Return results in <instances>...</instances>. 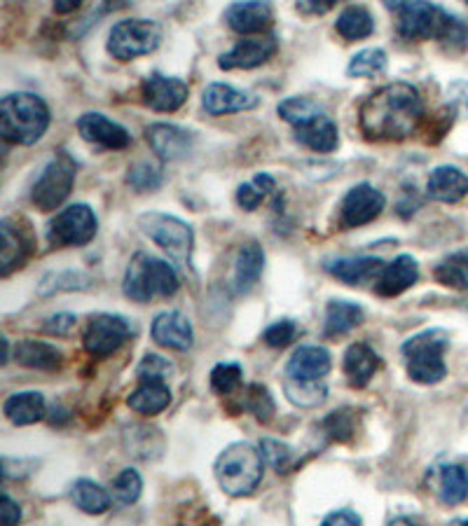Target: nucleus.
Listing matches in <instances>:
<instances>
[{
  "label": "nucleus",
  "instance_id": "nucleus-45",
  "mask_svg": "<svg viewBox=\"0 0 468 526\" xmlns=\"http://www.w3.org/2000/svg\"><path fill=\"white\" fill-rule=\"evenodd\" d=\"M127 185L136 192H155L162 185V171L150 162H139L129 166Z\"/></svg>",
  "mask_w": 468,
  "mask_h": 526
},
{
  "label": "nucleus",
  "instance_id": "nucleus-40",
  "mask_svg": "<svg viewBox=\"0 0 468 526\" xmlns=\"http://www.w3.org/2000/svg\"><path fill=\"white\" fill-rule=\"evenodd\" d=\"M284 391L286 398L298 407H319L328 398V389L321 382H298L286 377Z\"/></svg>",
  "mask_w": 468,
  "mask_h": 526
},
{
  "label": "nucleus",
  "instance_id": "nucleus-46",
  "mask_svg": "<svg viewBox=\"0 0 468 526\" xmlns=\"http://www.w3.org/2000/svg\"><path fill=\"white\" fill-rule=\"evenodd\" d=\"M323 431L330 440L335 442H347L354 438L356 433V419H354V412L351 410H337V412H330L326 419H323Z\"/></svg>",
  "mask_w": 468,
  "mask_h": 526
},
{
  "label": "nucleus",
  "instance_id": "nucleus-51",
  "mask_svg": "<svg viewBox=\"0 0 468 526\" xmlns=\"http://www.w3.org/2000/svg\"><path fill=\"white\" fill-rule=\"evenodd\" d=\"M321 526H363V519L354 510H335L323 519Z\"/></svg>",
  "mask_w": 468,
  "mask_h": 526
},
{
  "label": "nucleus",
  "instance_id": "nucleus-18",
  "mask_svg": "<svg viewBox=\"0 0 468 526\" xmlns=\"http://www.w3.org/2000/svg\"><path fill=\"white\" fill-rule=\"evenodd\" d=\"M333 368V356L319 344H305L293 351L286 363V377L298 382H321Z\"/></svg>",
  "mask_w": 468,
  "mask_h": 526
},
{
  "label": "nucleus",
  "instance_id": "nucleus-1",
  "mask_svg": "<svg viewBox=\"0 0 468 526\" xmlns=\"http://www.w3.org/2000/svg\"><path fill=\"white\" fill-rule=\"evenodd\" d=\"M424 117V99L410 82H391L370 94L359 110L361 131L370 141H403Z\"/></svg>",
  "mask_w": 468,
  "mask_h": 526
},
{
  "label": "nucleus",
  "instance_id": "nucleus-56",
  "mask_svg": "<svg viewBox=\"0 0 468 526\" xmlns=\"http://www.w3.org/2000/svg\"><path fill=\"white\" fill-rule=\"evenodd\" d=\"M389 526H419V524L410 517H396V519H391Z\"/></svg>",
  "mask_w": 468,
  "mask_h": 526
},
{
  "label": "nucleus",
  "instance_id": "nucleus-17",
  "mask_svg": "<svg viewBox=\"0 0 468 526\" xmlns=\"http://www.w3.org/2000/svg\"><path fill=\"white\" fill-rule=\"evenodd\" d=\"M258 103L260 99L256 94L227 85V82H211L202 94V108L213 117L246 113V110L258 108Z\"/></svg>",
  "mask_w": 468,
  "mask_h": 526
},
{
  "label": "nucleus",
  "instance_id": "nucleus-42",
  "mask_svg": "<svg viewBox=\"0 0 468 526\" xmlns=\"http://www.w3.org/2000/svg\"><path fill=\"white\" fill-rule=\"evenodd\" d=\"M113 498L120 505H132L141 498V491H143V480L139 475V470L134 468H125L120 475L113 480Z\"/></svg>",
  "mask_w": 468,
  "mask_h": 526
},
{
  "label": "nucleus",
  "instance_id": "nucleus-2",
  "mask_svg": "<svg viewBox=\"0 0 468 526\" xmlns=\"http://www.w3.org/2000/svg\"><path fill=\"white\" fill-rule=\"evenodd\" d=\"M52 115L38 94L15 92L0 101V134L5 143L33 145L47 134Z\"/></svg>",
  "mask_w": 468,
  "mask_h": 526
},
{
  "label": "nucleus",
  "instance_id": "nucleus-24",
  "mask_svg": "<svg viewBox=\"0 0 468 526\" xmlns=\"http://www.w3.org/2000/svg\"><path fill=\"white\" fill-rule=\"evenodd\" d=\"M0 237H3V248H0V274L10 276L15 269L24 267L26 258L31 253V241L26 239L24 230L5 218L0 223Z\"/></svg>",
  "mask_w": 468,
  "mask_h": 526
},
{
  "label": "nucleus",
  "instance_id": "nucleus-36",
  "mask_svg": "<svg viewBox=\"0 0 468 526\" xmlns=\"http://www.w3.org/2000/svg\"><path fill=\"white\" fill-rule=\"evenodd\" d=\"M387 64V52L380 50V47H368V50L356 52L349 59L347 75L349 78H377V75L387 71Z\"/></svg>",
  "mask_w": 468,
  "mask_h": 526
},
{
  "label": "nucleus",
  "instance_id": "nucleus-49",
  "mask_svg": "<svg viewBox=\"0 0 468 526\" xmlns=\"http://www.w3.org/2000/svg\"><path fill=\"white\" fill-rule=\"evenodd\" d=\"M438 43H443L450 52H461L468 45V24L464 19L450 15V22H447Z\"/></svg>",
  "mask_w": 468,
  "mask_h": 526
},
{
  "label": "nucleus",
  "instance_id": "nucleus-22",
  "mask_svg": "<svg viewBox=\"0 0 468 526\" xmlns=\"http://www.w3.org/2000/svg\"><path fill=\"white\" fill-rule=\"evenodd\" d=\"M419 279V265L412 255H398L384 267L380 279L375 281L377 295L382 297H396L412 288Z\"/></svg>",
  "mask_w": 468,
  "mask_h": 526
},
{
  "label": "nucleus",
  "instance_id": "nucleus-54",
  "mask_svg": "<svg viewBox=\"0 0 468 526\" xmlns=\"http://www.w3.org/2000/svg\"><path fill=\"white\" fill-rule=\"evenodd\" d=\"M330 10H333V0H321V3L305 0V3H298V12H302V15H326Z\"/></svg>",
  "mask_w": 468,
  "mask_h": 526
},
{
  "label": "nucleus",
  "instance_id": "nucleus-35",
  "mask_svg": "<svg viewBox=\"0 0 468 526\" xmlns=\"http://www.w3.org/2000/svg\"><path fill=\"white\" fill-rule=\"evenodd\" d=\"M440 501L447 505H459L468 496V470L464 466H445L438 477Z\"/></svg>",
  "mask_w": 468,
  "mask_h": 526
},
{
  "label": "nucleus",
  "instance_id": "nucleus-10",
  "mask_svg": "<svg viewBox=\"0 0 468 526\" xmlns=\"http://www.w3.org/2000/svg\"><path fill=\"white\" fill-rule=\"evenodd\" d=\"M96 232H99V218L92 206L73 204L61 209L50 220L47 239L57 248H80L87 246L96 237Z\"/></svg>",
  "mask_w": 468,
  "mask_h": 526
},
{
  "label": "nucleus",
  "instance_id": "nucleus-19",
  "mask_svg": "<svg viewBox=\"0 0 468 526\" xmlns=\"http://www.w3.org/2000/svg\"><path fill=\"white\" fill-rule=\"evenodd\" d=\"M150 335L157 344L171 351H190L195 344V330H192L190 318L176 309L162 311L153 321Z\"/></svg>",
  "mask_w": 468,
  "mask_h": 526
},
{
  "label": "nucleus",
  "instance_id": "nucleus-9",
  "mask_svg": "<svg viewBox=\"0 0 468 526\" xmlns=\"http://www.w3.org/2000/svg\"><path fill=\"white\" fill-rule=\"evenodd\" d=\"M387 8L396 15L398 36L408 43L440 40L450 22V12L433 3H387Z\"/></svg>",
  "mask_w": 468,
  "mask_h": 526
},
{
  "label": "nucleus",
  "instance_id": "nucleus-55",
  "mask_svg": "<svg viewBox=\"0 0 468 526\" xmlns=\"http://www.w3.org/2000/svg\"><path fill=\"white\" fill-rule=\"evenodd\" d=\"M78 8V0H57V3H54V12H57V15H68V12H75Z\"/></svg>",
  "mask_w": 468,
  "mask_h": 526
},
{
  "label": "nucleus",
  "instance_id": "nucleus-30",
  "mask_svg": "<svg viewBox=\"0 0 468 526\" xmlns=\"http://www.w3.org/2000/svg\"><path fill=\"white\" fill-rule=\"evenodd\" d=\"M363 323V309L349 300H330L326 307V321H323V335L340 337L347 335Z\"/></svg>",
  "mask_w": 468,
  "mask_h": 526
},
{
  "label": "nucleus",
  "instance_id": "nucleus-38",
  "mask_svg": "<svg viewBox=\"0 0 468 526\" xmlns=\"http://www.w3.org/2000/svg\"><path fill=\"white\" fill-rule=\"evenodd\" d=\"M274 190H277V181H274L270 173H258L253 181L239 185L237 204L244 211H256L265 202V197H270Z\"/></svg>",
  "mask_w": 468,
  "mask_h": 526
},
{
  "label": "nucleus",
  "instance_id": "nucleus-33",
  "mask_svg": "<svg viewBox=\"0 0 468 526\" xmlns=\"http://www.w3.org/2000/svg\"><path fill=\"white\" fill-rule=\"evenodd\" d=\"M92 286V276L80 269H57L47 272L38 283V295L50 297L57 293H73V290H87Z\"/></svg>",
  "mask_w": 468,
  "mask_h": 526
},
{
  "label": "nucleus",
  "instance_id": "nucleus-59",
  "mask_svg": "<svg viewBox=\"0 0 468 526\" xmlns=\"http://www.w3.org/2000/svg\"><path fill=\"white\" fill-rule=\"evenodd\" d=\"M464 302H466V307H468V297H466V300H464Z\"/></svg>",
  "mask_w": 468,
  "mask_h": 526
},
{
  "label": "nucleus",
  "instance_id": "nucleus-4",
  "mask_svg": "<svg viewBox=\"0 0 468 526\" xmlns=\"http://www.w3.org/2000/svg\"><path fill=\"white\" fill-rule=\"evenodd\" d=\"M181 288V279H178L176 269L155 255L136 253L132 262H129L125 281H122V290L129 300L146 304L155 297H174Z\"/></svg>",
  "mask_w": 468,
  "mask_h": 526
},
{
  "label": "nucleus",
  "instance_id": "nucleus-31",
  "mask_svg": "<svg viewBox=\"0 0 468 526\" xmlns=\"http://www.w3.org/2000/svg\"><path fill=\"white\" fill-rule=\"evenodd\" d=\"M171 403V389L167 384H157V382H146L141 384L139 389L129 393L127 405L132 407L136 414H143V417H155V414L164 412Z\"/></svg>",
  "mask_w": 468,
  "mask_h": 526
},
{
  "label": "nucleus",
  "instance_id": "nucleus-32",
  "mask_svg": "<svg viewBox=\"0 0 468 526\" xmlns=\"http://www.w3.org/2000/svg\"><path fill=\"white\" fill-rule=\"evenodd\" d=\"M335 31L347 40V43H354V40H363L375 33V19L366 8L361 5H349L344 8L340 15H337Z\"/></svg>",
  "mask_w": 468,
  "mask_h": 526
},
{
  "label": "nucleus",
  "instance_id": "nucleus-20",
  "mask_svg": "<svg viewBox=\"0 0 468 526\" xmlns=\"http://www.w3.org/2000/svg\"><path fill=\"white\" fill-rule=\"evenodd\" d=\"M225 22L232 31L242 33V36H256L270 29L272 24V8L260 0H249V3H232L225 10Z\"/></svg>",
  "mask_w": 468,
  "mask_h": 526
},
{
  "label": "nucleus",
  "instance_id": "nucleus-7",
  "mask_svg": "<svg viewBox=\"0 0 468 526\" xmlns=\"http://www.w3.org/2000/svg\"><path fill=\"white\" fill-rule=\"evenodd\" d=\"M162 43V26L153 19H122L108 33V54L117 61H134L155 52Z\"/></svg>",
  "mask_w": 468,
  "mask_h": 526
},
{
  "label": "nucleus",
  "instance_id": "nucleus-3",
  "mask_svg": "<svg viewBox=\"0 0 468 526\" xmlns=\"http://www.w3.org/2000/svg\"><path fill=\"white\" fill-rule=\"evenodd\" d=\"M263 454L249 442H234L216 459L213 473L227 496H251L263 482Z\"/></svg>",
  "mask_w": 468,
  "mask_h": 526
},
{
  "label": "nucleus",
  "instance_id": "nucleus-29",
  "mask_svg": "<svg viewBox=\"0 0 468 526\" xmlns=\"http://www.w3.org/2000/svg\"><path fill=\"white\" fill-rule=\"evenodd\" d=\"M265 269V251L258 241H249L239 248L237 262H234V283L239 293H249L263 276Z\"/></svg>",
  "mask_w": 468,
  "mask_h": 526
},
{
  "label": "nucleus",
  "instance_id": "nucleus-41",
  "mask_svg": "<svg viewBox=\"0 0 468 526\" xmlns=\"http://www.w3.org/2000/svg\"><path fill=\"white\" fill-rule=\"evenodd\" d=\"M244 410H249L253 417L258 421H272L274 412H277V405H274V398L267 386L263 384H251L246 386V393H244Z\"/></svg>",
  "mask_w": 468,
  "mask_h": 526
},
{
  "label": "nucleus",
  "instance_id": "nucleus-16",
  "mask_svg": "<svg viewBox=\"0 0 468 526\" xmlns=\"http://www.w3.org/2000/svg\"><path fill=\"white\" fill-rule=\"evenodd\" d=\"M146 138L155 155L164 159V162H176V159L188 157L192 148H195V134L178 127V124H150L146 129Z\"/></svg>",
  "mask_w": 468,
  "mask_h": 526
},
{
  "label": "nucleus",
  "instance_id": "nucleus-57",
  "mask_svg": "<svg viewBox=\"0 0 468 526\" xmlns=\"http://www.w3.org/2000/svg\"><path fill=\"white\" fill-rule=\"evenodd\" d=\"M10 361V342L8 337H3V365H8Z\"/></svg>",
  "mask_w": 468,
  "mask_h": 526
},
{
  "label": "nucleus",
  "instance_id": "nucleus-44",
  "mask_svg": "<svg viewBox=\"0 0 468 526\" xmlns=\"http://www.w3.org/2000/svg\"><path fill=\"white\" fill-rule=\"evenodd\" d=\"M244 370L239 363H218L211 370V389L220 393V396H230L242 386Z\"/></svg>",
  "mask_w": 468,
  "mask_h": 526
},
{
  "label": "nucleus",
  "instance_id": "nucleus-34",
  "mask_svg": "<svg viewBox=\"0 0 468 526\" xmlns=\"http://www.w3.org/2000/svg\"><path fill=\"white\" fill-rule=\"evenodd\" d=\"M71 498L75 508L87 515H103L110 508V494L94 480H78L71 489Z\"/></svg>",
  "mask_w": 468,
  "mask_h": 526
},
{
  "label": "nucleus",
  "instance_id": "nucleus-12",
  "mask_svg": "<svg viewBox=\"0 0 468 526\" xmlns=\"http://www.w3.org/2000/svg\"><path fill=\"white\" fill-rule=\"evenodd\" d=\"M387 206V197L382 190H377L370 183L354 185L347 195H344L340 204V223L344 230H354V227H363L380 216Z\"/></svg>",
  "mask_w": 468,
  "mask_h": 526
},
{
  "label": "nucleus",
  "instance_id": "nucleus-48",
  "mask_svg": "<svg viewBox=\"0 0 468 526\" xmlns=\"http://www.w3.org/2000/svg\"><path fill=\"white\" fill-rule=\"evenodd\" d=\"M298 323H293L291 318H284V321H277V323H272L270 328L265 330V344L267 346H272V349H284V346H288L293 342L295 337H298Z\"/></svg>",
  "mask_w": 468,
  "mask_h": 526
},
{
  "label": "nucleus",
  "instance_id": "nucleus-26",
  "mask_svg": "<svg viewBox=\"0 0 468 526\" xmlns=\"http://www.w3.org/2000/svg\"><path fill=\"white\" fill-rule=\"evenodd\" d=\"M380 365L382 361L375 354V349H370L363 342L351 344L347 354H344V375H347L349 384L356 386V389H363L375 377V372L380 370Z\"/></svg>",
  "mask_w": 468,
  "mask_h": 526
},
{
  "label": "nucleus",
  "instance_id": "nucleus-43",
  "mask_svg": "<svg viewBox=\"0 0 468 526\" xmlns=\"http://www.w3.org/2000/svg\"><path fill=\"white\" fill-rule=\"evenodd\" d=\"M176 368L169 358L157 356V354H148L143 356V361L136 368V377H139L141 384L146 382H157V384H167V379L174 375Z\"/></svg>",
  "mask_w": 468,
  "mask_h": 526
},
{
  "label": "nucleus",
  "instance_id": "nucleus-27",
  "mask_svg": "<svg viewBox=\"0 0 468 526\" xmlns=\"http://www.w3.org/2000/svg\"><path fill=\"white\" fill-rule=\"evenodd\" d=\"M3 414L5 419L15 426L38 424V421L45 419V396L38 391L12 393V396L5 400Z\"/></svg>",
  "mask_w": 468,
  "mask_h": 526
},
{
  "label": "nucleus",
  "instance_id": "nucleus-50",
  "mask_svg": "<svg viewBox=\"0 0 468 526\" xmlns=\"http://www.w3.org/2000/svg\"><path fill=\"white\" fill-rule=\"evenodd\" d=\"M75 323H78V318H75L73 314H66V311H61V314H54V316L47 318L45 330L50 332V335L64 337L75 328Z\"/></svg>",
  "mask_w": 468,
  "mask_h": 526
},
{
  "label": "nucleus",
  "instance_id": "nucleus-13",
  "mask_svg": "<svg viewBox=\"0 0 468 526\" xmlns=\"http://www.w3.org/2000/svg\"><path fill=\"white\" fill-rule=\"evenodd\" d=\"M279 50V43L274 36L244 38L232 47L230 52L220 54L218 68L223 71H251L270 61Z\"/></svg>",
  "mask_w": 468,
  "mask_h": 526
},
{
  "label": "nucleus",
  "instance_id": "nucleus-23",
  "mask_svg": "<svg viewBox=\"0 0 468 526\" xmlns=\"http://www.w3.org/2000/svg\"><path fill=\"white\" fill-rule=\"evenodd\" d=\"M295 141L309 150L319 152V155H328L340 145V129H337L333 117L323 113L307 124H302V127H295Z\"/></svg>",
  "mask_w": 468,
  "mask_h": 526
},
{
  "label": "nucleus",
  "instance_id": "nucleus-8",
  "mask_svg": "<svg viewBox=\"0 0 468 526\" xmlns=\"http://www.w3.org/2000/svg\"><path fill=\"white\" fill-rule=\"evenodd\" d=\"M75 173H78V164L68 152L61 150L59 155H54L40 176L36 178L31 188V202L38 206L40 211H57L61 204L66 202L71 195Z\"/></svg>",
  "mask_w": 468,
  "mask_h": 526
},
{
  "label": "nucleus",
  "instance_id": "nucleus-5",
  "mask_svg": "<svg viewBox=\"0 0 468 526\" xmlns=\"http://www.w3.org/2000/svg\"><path fill=\"white\" fill-rule=\"evenodd\" d=\"M450 346V335L440 328H431L424 332H417L410 339H405L403 356L408 377L412 382L433 386L443 382L447 375L445 365V349Z\"/></svg>",
  "mask_w": 468,
  "mask_h": 526
},
{
  "label": "nucleus",
  "instance_id": "nucleus-21",
  "mask_svg": "<svg viewBox=\"0 0 468 526\" xmlns=\"http://www.w3.org/2000/svg\"><path fill=\"white\" fill-rule=\"evenodd\" d=\"M426 195L436 202L457 204L468 195V176L457 166H436L426 181Z\"/></svg>",
  "mask_w": 468,
  "mask_h": 526
},
{
  "label": "nucleus",
  "instance_id": "nucleus-58",
  "mask_svg": "<svg viewBox=\"0 0 468 526\" xmlns=\"http://www.w3.org/2000/svg\"><path fill=\"white\" fill-rule=\"evenodd\" d=\"M459 526H468V519H461V522H459Z\"/></svg>",
  "mask_w": 468,
  "mask_h": 526
},
{
  "label": "nucleus",
  "instance_id": "nucleus-37",
  "mask_svg": "<svg viewBox=\"0 0 468 526\" xmlns=\"http://www.w3.org/2000/svg\"><path fill=\"white\" fill-rule=\"evenodd\" d=\"M277 113L281 120H286L295 129L307 124L309 120H314V117L323 115L326 110H323L314 99H309V96H291V99H284L279 103Z\"/></svg>",
  "mask_w": 468,
  "mask_h": 526
},
{
  "label": "nucleus",
  "instance_id": "nucleus-52",
  "mask_svg": "<svg viewBox=\"0 0 468 526\" xmlns=\"http://www.w3.org/2000/svg\"><path fill=\"white\" fill-rule=\"evenodd\" d=\"M447 94H450L454 108H461L468 115V80L452 82L450 89H447Z\"/></svg>",
  "mask_w": 468,
  "mask_h": 526
},
{
  "label": "nucleus",
  "instance_id": "nucleus-25",
  "mask_svg": "<svg viewBox=\"0 0 468 526\" xmlns=\"http://www.w3.org/2000/svg\"><path fill=\"white\" fill-rule=\"evenodd\" d=\"M384 267H387V262L380 258H340L326 265L328 272L347 286H363L368 281H377Z\"/></svg>",
  "mask_w": 468,
  "mask_h": 526
},
{
  "label": "nucleus",
  "instance_id": "nucleus-6",
  "mask_svg": "<svg viewBox=\"0 0 468 526\" xmlns=\"http://www.w3.org/2000/svg\"><path fill=\"white\" fill-rule=\"evenodd\" d=\"M139 227L146 237L155 241L169 258L188 269L192 262V248H195V232L181 218L169 216V213L150 211L139 218Z\"/></svg>",
  "mask_w": 468,
  "mask_h": 526
},
{
  "label": "nucleus",
  "instance_id": "nucleus-47",
  "mask_svg": "<svg viewBox=\"0 0 468 526\" xmlns=\"http://www.w3.org/2000/svg\"><path fill=\"white\" fill-rule=\"evenodd\" d=\"M260 454H263L267 466H272L277 473H284L293 461V449L286 442L274 438L260 440Z\"/></svg>",
  "mask_w": 468,
  "mask_h": 526
},
{
  "label": "nucleus",
  "instance_id": "nucleus-39",
  "mask_svg": "<svg viewBox=\"0 0 468 526\" xmlns=\"http://www.w3.org/2000/svg\"><path fill=\"white\" fill-rule=\"evenodd\" d=\"M436 279L447 288L468 290V251H459L445 258L436 267Z\"/></svg>",
  "mask_w": 468,
  "mask_h": 526
},
{
  "label": "nucleus",
  "instance_id": "nucleus-14",
  "mask_svg": "<svg viewBox=\"0 0 468 526\" xmlns=\"http://www.w3.org/2000/svg\"><path fill=\"white\" fill-rule=\"evenodd\" d=\"M143 103L157 113H176L178 108L188 101L190 87L181 78H169V75L153 73L143 80L141 85Z\"/></svg>",
  "mask_w": 468,
  "mask_h": 526
},
{
  "label": "nucleus",
  "instance_id": "nucleus-11",
  "mask_svg": "<svg viewBox=\"0 0 468 526\" xmlns=\"http://www.w3.org/2000/svg\"><path fill=\"white\" fill-rule=\"evenodd\" d=\"M132 332H134L132 323H129L125 316L101 314L89 321L85 337H82V344H85L89 356L106 358L110 354H115V351L132 337Z\"/></svg>",
  "mask_w": 468,
  "mask_h": 526
},
{
  "label": "nucleus",
  "instance_id": "nucleus-15",
  "mask_svg": "<svg viewBox=\"0 0 468 526\" xmlns=\"http://www.w3.org/2000/svg\"><path fill=\"white\" fill-rule=\"evenodd\" d=\"M75 127H78L80 136L85 138L87 143L92 145H99V148H106V150H125L132 145V134L122 127V124H117L106 117L103 113H85L78 117V122H75Z\"/></svg>",
  "mask_w": 468,
  "mask_h": 526
},
{
  "label": "nucleus",
  "instance_id": "nucleus-53",
  "mask_svg": "<svg viewBox=\"0 0 468 526\" xmlns=\"http://www.w3.org/2000/svg\"><path fill=\"white\" fill-rule=\"evenodd\" d=\"M0 510H3V526H17L22 522V508L8 494H3V508Z\"/></svg>",
  "mask_w": 468,
  "mask_h": 526
},
{
  "label": "nucleus",
  "instance_id": "nucleus-28",
  "mask_svg": "<svg viewBox=\"0 0 468 526\" xmlns=\"http://www.w3.org/2000/svg\"><path fill=\"white\" fill-rule=\"evenodd\" d=\"M15 358L19 365L31 370H43V372H54L61 368L64 363V354L54 344L38 342V339H24L17 344Z\"/></svg>",
  "mask_w": 468,
  "mask_h": 526
}]
</instances>
